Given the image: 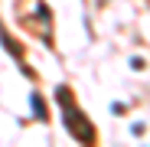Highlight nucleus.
Returning a JSON list of instances; mask_svg holds the SVG:
<instances>
[{
  "label": "nucleus",
  "mask_w": 150,
  "mask_h": 147,
  "mask_svg": "<svg viewBox=\"0 0 150 147\" xmlns=\"http://www.w3.org/2000/svg\"><path fill=\"white\" fill-rule=\"evenodd\" d=\"M56 95H59V105H62V111H65V124H69L72 137H79V141L91 144V141H95V128H91L88 121H85V114H82L79 108H75V105H72V95H69V88L62 85Z\"/></svg>",
  "instance_id": "f257e3e1"
},
{
  "label": "nucleus",
  "mask_w": 150,
  "mask_h": 147,
  "mask_svg": "<svg viewBox=\"0 0 150 147\" xmlns=\"http://www.w3.org/2000/svg\"><path fill=\"white\" fill-rule=\"evenodd\" d=\"M33 111H36V114L42 118V102H39V98H36V95H33Z\"/></svg>",
  "instance_id": "f03ea898"
}]
</instances>
